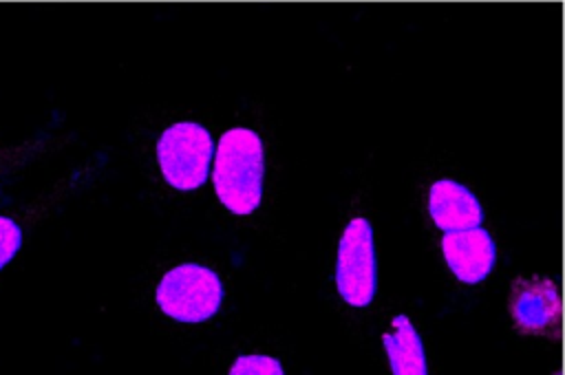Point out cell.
Here are the masks:
<instances>
[{
	"mask_svg": "<svg viewBox=\"0 0 565 375\" xmlns=\"http://www.w3.org/2000/svg\"><path fill=\"white\" fill-rule=\"evenodd\" d=\"M510 311L523 331L545 333L550 326H556L561 300L554 282L547 278L516 280L510 293Z\"/></svg>",
	"mask_w": 565,
	"mask_h": 375,
	"instance_id": "8992f818",
	"label": "cell"
},
{
	"mask_svg": "<svg viewBox=\"0 0 565 375\" xmlns=\"http://www.w3.org/2000/svg\"><path fill=\"white\" fill-rule=\"evenodd\" d=\"M212 150V137L201 124H172L157 141V159L163 179L177 190L203 185L210 172Z\"/></svg>",
	"mask_w": 565,
	"mask_h": 375,
	"instance_id": "3957f363",
	"label": "cell"
},
{
	"mask_svg": "<svg viewBox=\"0 0 565 375\" xmlns=\"http://www.w3.org/2000/svg\"><path fill=\"white\" fill-rule=\"evenodd\" d=\"M393 326H395V333L382 335V344L388 355L393 375H428L424 346L408 315L404 313L395 315Z\"/></svg>",
	"mask_w": 565,
	"mask_h": 375,
	"instance_id": "ba28073f",
	"label": "cell"
},
{
	"mask_svg": "<svg viewBox=\"0 0 565 375\" xmlns=\"http://www.w3.org/2000/svg\"><path fill=\"white\" fill-rule=\"evenodd\" d=\"M265 154L260 137L249 128H230L216 146L214 159V192L221 203L238 214H252L263 194Z\"/></svg>",
	"mask_w": 565,
	"mask_h": 375,
	"instance_id": "6da1fadb",
	"label": "cell"
},
{
	"mask_svg": "<svg viewBox=\"0 0 565 375\" xmlns=\"http://www.w3.org/2000/svg\"><path fill=\"white\" fill-rule=\"evenodd\" d=\"M428 210L435 225L444 232L472 229L483 221V210L477 196L452 179H439L430 185Z\"/></svg>",
	"mask_w": 565,
	"mask_h": 375,
	"instance_id": "52a82bcc",
	"label": "cell"
},
{
	"mask_svg": "<svg viewBox=\"0 0 565 375\" xmlns=\"http://www.w3.org/2000/svg\"><path fill=\"white\" fill-rule=\"evenodd\" d=\"M230 375H285L278 360L269 355H238Z\"/></svg>",
	"mask_w": 565,
	"mask_h": 375,
	"instance_id": "9c48e42d",
	"label": "cell"
},
{
	"mask_svg": "<svg viewBox=\"0 0 565 375\" xmlns=\"http://www.w3.org/2000/svg\"><path fill=\"white\" fill-rule=\"evenodd\" d=\"M159 309L179 322H203L212 318L223 300V287L216 271L185 262L170 269L157 287Z\"/></svg>",
	"mask_w": 565,
	"mask_h": 375,
	"instance_id": "7a4b0ae2",
	"label": "cell"
},
{
	"mask_svg": "<svg viewBox=\"0 0 565 375\" xmlns=\"http://www.w3.org/2000/svg\"><path fill=\"white\" fill-rule=\"evenodd\" d=\"M441 251L452 274L470 285L483 280L492 271L497 258L494 240L483 227L444 234Z\"/></svg>",
	"mask_w": 565,
	"mask_h": 375,
	"instance_id": "5b68a950",
	"label": "cell"
},
{
	"mask_svg": "<svg viewBox=\"0 0 565 375\" xmlns=\"http://www.w3.org/2000/svg\"><path fill=\"white\" fill-rule=\"evenodd\" d=\"M338 293L351 307L371 304L377 287V260L373 247V227L366 218H351L338 245L335 260Z\"/></svg>",
	"mask_w": 565,
	"mask_h": 375,
	"instance_id": "277c9868",
	"label": "cell"
},
{
	"mask_svg": "<svg viewBox=\"0 0 565 375\" xmlns=\"http://www.w3.org/2000/svg\"><path fill=\"white\" fill-rule=\"evenodd\" d=\"M20 245H22L20 225L9 216H0V269L13 260Z\"/></svg>",
	"mask_w": 565,
	"mask_h": 375,
	"instance_id": "30bf717a",
	"label": "cell"
}]
</instances>
